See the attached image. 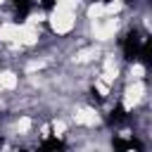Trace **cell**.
I'll return each mask as SVG.
<instances>
[{"label":"cell","mask_w":152,"mask_h":152,"mask_svg":"<svg viewBox=\"0 0 152 152\" xmlns=\"http://www.w3.org/2000/svg\"><path fill=\"white\" fill-rule=\"evenodd\" d=\"M116 100H119L121 112L126 116L133 114L140 107H150V86H147V78H142V81H124L119 86V97Z\"/></svg>","instance_id":"obj_1"},{"label":"cell","mask_w":152,"mask_h":152,"mask_svg":"<svg viewBox=\"0 0 152 152\" xmlns=\"http://www.w3.org/2000/svg\"><path fill=\"white\" fill-rule=\"evenodd\" d=\"M78 24H81V14H76V12H66V10H59V7L48 10L45 28H48L50 36H55V38H66V36L76 33Z\"/></svg>","instance_id":"obj_2"},{"label":"cell","mask_w":152,"mask_h":152,"mask_svg":"<svg viewBox=\"0 0 152 152\" xmlns=\"http://www.w3.org/2000/svg\"><path fill=\"white\" fill-rule=\"evenodd\" d=\"M17 36H19V21L17 19H2L0 21V45L17 43Z\"/></svg>","instance_id":"obj_3"},{"label":"cell","mask_w":152,"mask_h":152,"mask_svg":"<svg viewBox=\"0 0 152 152\" xmlns=\"http://www.w3.org/2000/svg\"><path fill=\"white\" fill-rule=\"evenodd\" d=\"M24 21H28V24H38V26H45V21H48V10H45L43 5H31V10H28L26 17H24Z\"/></svg>","instance_id":"obj_4"},{"label":"cell","mask_w":152,"mask_h":152,"mask_svg":"<svg viewBox=\"0 0 152 152\" xmlns=\"http://www.w3.org/2000/svg\"><path fill=\"white\" fill-rule=\"evenodd\" d=\"M128 7V0H104V14H126Z\"/></svg>","instance_id":"obj_5"},{"label":"cell","mask_w":152,"mask_h":152,"mask_svg":"<svg viewBox=\"0 0 152 152\" xmlns=\"http://www.w3.org/2000/svg\"><path fill=\"white\" fill-rule=\"evenodd\" d=\"M86 0H52V7H59V10H66V12H76L81 14Z\"/></svg>","instance_id":"obj_6"},{"label":"cell","mask_w":152,"mask_h":152,"mask_svg":"<svg viewBox=\"0 0 152 152\" xmlns=\"http://www.w3.org/2000/svg\"><path fill=\"white\" fill-rule=\"evenodd\" d=\"M7 2H12V0H0V7H2V5H7Z\"/></svg>","instance_id":"obj_7"}]
</instances>
